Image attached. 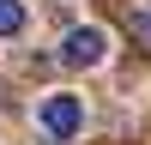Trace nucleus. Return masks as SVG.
<instances>
[{
	"instance_id": "obj_1",
	"label": "nucleus",
	"mask_w": 151,
	"mask_h": 145,
	"mask_svg": "<svg viewBox=\"0 0 151 145\" xmlns=\"http://www.w3.org/2000/svg\"><path fill=\"white\" fill-rule=\"evenodd\" d=\"M36 121H42V133H48V139H73V133L85 127V103H79L73 91H55V97H42Z\"/></svg>"
},
{
	"instance_id": "obj_4",
	"label": "nucleus",
	"mask_w": 151,
	"mask_h": 145,
	"mask_svg": "<svg viewBox=\"0 0 151 145\" xmlns=\"http://www.w3.org/2000/svg\"><path fill=\"white\" fill-rule=\"evenodd\" d=\"M133 30H139L145 42H151V12H133Z\"/></svg>"
},
{
	"instance_id": "obj_2",
	"label": "nucleus",
	"mask_w": 151,
	"mask_h": 145,
	"mask_svg": "<svg viewBox=\"0 0 151 145\" xmlns=\"http://www.w3.org/2000/svg\"><path fill=\"white\" fill-rule=\"evenodd\" d=\"M103 55H109V36L97 30V24H73V30L60 36V60H67V67H103Z\"/></svg>"
},
{
	"instance_id": "obj_3",
	"label": "nucleus",
	"mask_w": 151,
	"mask_h": 145,
	"mask_svg": "<svg viewBox=\"0 0 151 145\" xmlns=\"http://www.w3.org/2000/svg\"><path fill=\"white\" fill-rule=\"evenodd\" d=\"M24 30V0H0V36H18Z\"/></svg>"
}]
</instances>
